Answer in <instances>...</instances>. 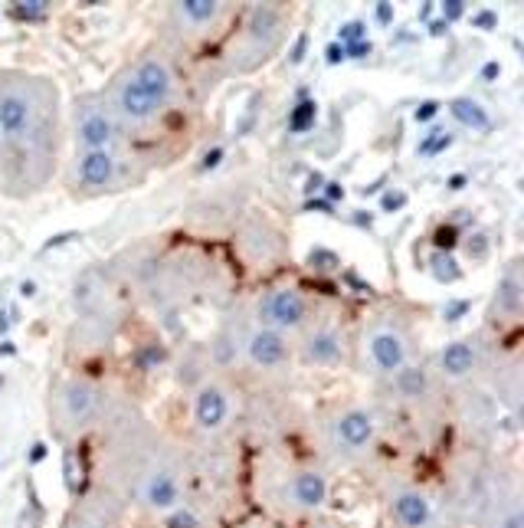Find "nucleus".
Instances as JSON below:
<instances>
[{"mask_svg": "<svg viewBox=\"0 0 524 528\" xmlns=\"http://www.w3.org/2000/svg\"><path fill=\"white\" fill-rule=\"evenodd\" d=\"M56 158V86L0 69V164L10 194L40 191Z\"/></svg>", "mask_w": 524, "mask_h": 528, "instance_id": "f257e3e1", "label": "nucleus"}, {"mask_svg": "<svg viewBox=\"0 0 524 528\" xmlns=\"http://www.w3.org/2000/svg\"><path fill=\"white\" fill-rule=\"evenodd\" d=\"M171 89H174L171 66L164 63L161 56H148V59H141L131 69L128 79H122V86L115 92V105L125 119L148 122L164 102L171 99Z\"/></svg>", "mask_w": 524, "mask_h": 528, "instance_id": "f03ea898", "label": "nucleus"}, {"mask_svg": "<svg viewBox=\"0 0 524 528\" xmlns=\"http://www.w3.org/2000/svg\"><path fill=\"white\" fill-rule=\"evenodd\" d=\"M102 394L95 384L89 381H66L56 394V414H59V427L63 430H76L86 427L95 410H99Z\"/></svg>", "mask_w": 524, "mask_h": 528, "instance_id": "7ed1b4c3", "label": "nucleus"}, {"mask_svg": "<svg viewBox=\"0 0 524 528\" xmlns=\"http://www.w3.org/2000/svg\"><path fill=\"white\" fill-rule=\"evenodd\" d=\"M138 496H141V502L154 512L181 509V476H177V469L167 463H151L145 473H141Z\"/></svg>", "mask_w": 524, "mask_h": 528, "instance_id": "20e7f679", "label": "nucleus"}, {"mask_svg": "<svg viewBox=\"0 0 524 528\" xmlns=\"http://www.w3.org/2000/svg\"><path fill=\"white\" fill-rule=\"evenodd\" d=\"M76 138L86 151H109L115 141V125H112L109 112L99 105H79L76 109Z\"/></svg>", "mask_w": 524, "mask_h": 528, "instance_id": "39448f33", "label": "nucleus"}, {"mask_svg": "<svg viewBox=\"0 0 524 528\" xmlns=\"http://www.w3.org/2000/svg\"><path fill=\"white\" fill-rule=\"evenodd\" d=\"M118 525H122L118 502L112 499L109 492H99V496H89V499H82L76 505L66 528H118Z\"/></svg>", "mask_w": 524, "mask_h": 528, "instance_id": "423d86ee", "label": "nucleus"}, {"mask_svg": "<svg viewBox=\"0 0 524 528\" xmlns=\"http://www.w3.org/2000/svg\"><path fill=\"white\" fill-rule=\"evenodd\" d=\"M393 515L403 528H433L436 515H433V502L429 496L420 489H397L393 492Z\"/></svg>", "mask_w": 524, "mask_h": 528, "instance_id": "0eeeda50", "label": "nucleus"}, {"mask_svg": "<svg viewBox=\"0 0 524 528\" xmlns=\"http://www.w3.org/2000/svg\"><path fill=\"white\" fill-rule=\"evenodd\" d=\"M259 315L269 322V325H276V332H279V328H295L305 319V299H302L295 289H279L262 302Z\"/></svg>", "mask_w": 524, "mask_h": 528, "instance_id": "6e6552de", "label": "nucleus"}, {"mask_svg": "<svg viewBox=\"0 0 524 528\" xmlns=\"http://www.w3.org/2000/svg\"><path fill=\"white\" fill-rule=\"evenodd\" d=\"M335 437L344 450H364L374 440V417L367 410H348L338 417Z\"/></svg>", "mask_w": 524, "mask_h": 528, "instance_id": "1a4fd4ad", "label": "nucleus"}, {"mask_svg": "<svg viewBox=\"0 0 524 528\" xmlns=\"http://www.w3.org/2000/svg\"><path fill=\"white\" fill-rule=\"evenodd\" d=\"M226 414H230V404H226V394L220 391L217 384H207L197 391V401H194V417H197L200 430H217L223 427Z\"/></svg>", "mask_w": 524, "mask_h": 528, "instance_id": "9d476101", "label": "nucleus"}, {"mask_svg": "<svg viewBox=\"0 0 524 528\" xmlns=\"http://www.w3.org/2000/svg\"><path fill=\"white\" fill-rule=\"evenodd\" d=\"M285 355H289V345H285L282 332H276V328H262V332H256L249 338V358H253L256 365L276 368L285 361Z\"/></svg>", "mask_w": 524, "mask_h": 528, "instance_id": "9b49d317", "label": "nucleus"}, {"mask_svg": "<svg viewBox=\"0 0 524 528\" xmlns=\"http://www.w3.org/2000/svg\"><path fill=\"white\" fill-rule=\"evenodd\" d=\"M79 181L82 187H109L115 181V158L112 151H86L79 158Z\"/></svg>", "mask_w": 524, "mask_h": 528, "instance_id": "f8f14e48", "label": "nucleus"}, {"mask_svg": "<svg viewBox=\"0 0 524 528\" xmlns=\"http://www.w3.org/2000/svg\"><path fill=\"white\" fill-rule=\"evenodd\" d=\"M292 499H295V505H302V509H318V505L328 499L325 476L315 473V469L299 473L295 479H292Z\"/></svg>", "mask_w": 524, "mask_h": 528, "instance_id": "ddd939ff", "label": "nucleus"}, {"mask_svg": "<svg viewBox=\"0 0 524 528\" xmlns=\"http://www.w3.org/2000/svg\"><path fill=\"white\" fill-rule=\"evenodd\" d=\"M371 355L384 371H400L403 368V358H407V345L403 338L393 335V332H377L371 338Z\"/></svg>", "mask_w": 524, "mask_h": 528, "instance_id": "4468645a", "label": "nucleus"}, {"mask_svg": "<svg viewBox=\"0 0 524 528\" xmlns=\"http://www.w3.org/2000/svg\"><path fill=\"white\" fill-rule=\"evenodd\" d=\"M443 371L452 374V378H462V374H469L475 368V351H472L469 341H452V345L443 348Z\"/></svg>", "mask_w": 524, "mask_h": 528, "instance_id": "2eb2a0df", "label": "nucleus"}, {"mask_svg": "<svg viewBox=\"0 0 524 528\" xmlns=\"http://www.w3.org/2000/svg\"><path fill=\"white\" fill-rule=\"evenodd\" d=\"M449 112H452V119L462 122V125L475 128V132H485V128L492 125L485 105H482V102H475V99H452Z\"/></svg>", "mask_w": 524, "mask_h": 528, "instance_id": "dca6fc26", "label": "nucleus"}, {"mask_svg": "<svg viewBox=\"0 0 524 528\" xmlns=\"http://www.w3.org/2000/svg\"><path fill=\"white\" fill-rule=\"evenodd\" d=\"M305 355L312 358V361H335L338 355H341V338L335 335V332H315V335L308 338V348Z\"/></svg>", "mask_w": 524, "mask_h": 528, "instance_id": "f3484780", "label": "nucleus"}, {"mask_svg": "<svg viewBox=\"0 0 524 528\" xmlns=\"http://www.w3.org/2000/svg\"><path fill=\"white\" fill-rule=\"evenodd\" d=\"M177 14H181L187 23H194V27H203V23L220 17V4L217 0H181V4H177Z\"/></svg>", "mask_w": 524, "mask_h": 528, "instance_id": "a211bd4d", "label": "nucleus"}, {"mask_svg": "<svg viewBox=\"0 0 524 528\" xmlns=\"http://www.w3.org/2000/svg\"><path fill=\"white\" fill-rule=\"evenodd\" d=\"M318 119V102L312 99H302L295 109L289 112V132H295V135H302V132H308V128L315 125Z\"/></svg>", "mask_w": 524, "mask_h": 528, "instance_id": "6ab92c4d", "label": "nucleus"}, {"mask_svg": "<svg viewBox=\"0 0 524 528\" xmlns=\"http://www.w3.org/2000/svg\"><path fill=\"white\" fill-rule=\"evenodd\" d=\"M279 27V14L272 7H256L253 17H249V37H266V33H272V30Z\"/></svg>", "mask_w": 524, "mask_h": 528, "instance_id": "aec40b11", "label": "nucleus"}, {"mask_svg": "<svg viewBox=\"0 0 524 528\" xmlns=\"http://www.w3.org/2000/svg\"><path fill=\"white\" fill-rule=\"evenodd\" d=\"M498 302H501V309L505 312H518V305H521V283H518L515 273H508L505 279H501V286H498Z\"/></svg>", "mask_w": 524, "mask_h": 528, "instance_id": "412c9836", "label": "nucleus"}, {"mask_svg": "<svg viewBox=\"0 0 524 528\" xmlns=\"http://www.w3.org/2000/svg\"><path fill=\"white\" fill-rule=\"evenodd\" d=\"M400 391L407 394V397H420L426 391V374L420 368H407V371H400Z\"/></svg>", "mask_w": 524, "mask_h": 528, "instance_id": "4be33fe9", "label": "nucleus"}, {"mask_svg": "<svg viewBox=\"0 0 524 528\" xmlns=\"http://www.w3.org/2000/svg\"><path fill=\"white\" fill-rule=\"evenodd\" d=\"M449 145H452L449 132H443V128H433V132H429V135L420 141V148H416V151H420V155H439V151H446Z\"/></svg>", "mask_w": 524, "mask_h": 528, "instance_id": "5701e85b", "label": "nucleus"}, {"mask_svg": "<svg viewBox=\"0 0 524 528\" xmlns=\"http://www.w3.org/2000/svg\"><path fill=\"white\" fill-rule=\"evenodd\" d=\"M433 273H436V279H443V283H456V279H459L456 259H452L449 253H439V250H436V256H433Z\"/></svg>", "mask_w": 524, "mask_h": 528, "instance_id": "b1692460", "label": "nucleus"}, {"mask_svg": "<svg viewBox=\"0 0 524 528\" xmlns=\"http://www.w3.org/2000/svg\"><path fill=\"white\" fill-rule=\"evenodd\" d=\"M338 40H341V46L364 43V40H367V23H364V20H348V23L338 30Z\"/></svg>", "mask_w": 524, "mask_h": 528, "instance_id": "393cba45", "label": "nucleus"}, {"mask_svg": "<svg viewBox=\"0 0 524 528\" xmlns=\"http://www.w3.org/2000/svg\"><path fill=\"white\" fill-rule=\"evenodd\" d=\"M46 10H50V4H46V0H20L17 7H14V17H20V20H43Z\"/></svg>", "mask_w": 524, "mask_h": 528, "instance_id": "a878e982", "label": "nucleus"}, {"mask_svg": "<svg viewBox=\"0 0 524 528\" xmlns=\"http://www.w3.org/2000/svg\"><path fill=\"white\" fill-rule=\"evenodd\" d=\"M167 528H197V515L190 509H174L171 519H167Z\"/></svg>", "mask_w": 524, "mask_h": 528, "instance_id": "bb28decb", "label": "nucleus"}, {"mask_svg": "<svg viewBox=\"0 0 524 528\" xmlns=\"http://www.w3.org/2000/svg\"><path fill=\"white\" fill-rule=\"evenodd\" d=\"M308 263L318 266V269H335V266H338V256L328 253V250H312V253H308Z\"/></svg>", "mask_w": 524, "mask_h": 528, "instance_id": "cd10ccee", "label": "nucleus"}, {"mask_svg": "<svg viewBox=\"0 0 524 528\" xmlns=\"http://www.w3.org/2000/svg\"><path fill=\"white\" fill-rule=\"evenodd\" d=\"M161 358H164V348L148 345L145 351H138V368H151V365H158Z\"/></svg>", "mask_w": 524, "mask_h": 528, "instance_id": "c85d7f7f", "label": "nucleus"}, {"mask_svg": "<svg viewBox=\"0 0 524 528\" xmlns=\"http://www.w3.org/2000/svg\"><path fill=\"white\" fill-rule=\"evenodd\" d=\"M452 246H456V227H443L436 233V250H439V253H449Z\"/></svg>", "mask_w": 524, "mask_h": 528, "instance_id": "c756f323", "label": "nucleus"}, {"mask_svg": "<svg viewBox=\"0 0 524 528\" xmlns=\"http://www.w3.org/2000/svg\"><path fill=\"white\" fill-rule=\"evenodd\" d=\"M436 115H439V102H423V105H420V109L413 112V119L416 122H429V119H436Z\"/></svg>", "mask_w": 524, "mask_h": 528, "instance_id": "7c9ffc66", "label": "nucleus"}, {"mask_svg": "<svg viewBox=\"0 0 524 528\" xmlns=\"http://www.w3.org/2000/svg\"><path fill=\"white\" fill-rule=\"evenodd\" d=\"M374 46L371 40H364V43H354V46H344V56H351V59H364V56H371Z\"/></svg>", "mask_w": 524, "mask_h": 528, "instance_id": "2f4dec72", "label": "nucleus"}, {"mask_svg": "<svg viewBox=\"0 0 524 528\" xmlns=\"http://www.w3.org/2000/svg\"><path fill=\"white\" fill-rule=\"evenodd\" d=\"M462 14H465V4H462V0H446V4H443L446 23H449V20H459Z\"/></svg>", "mask_w": 524, "mask_h": 528, "instance_id": "473e14b6", "label": "nucleus"}, {"mask_svg": "<svg viewBox=\"0 0 524 528\" xmlns=\"http://www.w3.org/2000/svg\"><path fill=\"white\" fill-rule=\"evenodd\" d=\"M475 27H482V30H492L498 23V14H492V10H482V14H475V20H472Z\"/></svg>", "mask_w": 524, "mask_h": 528, "instance_id": "72a5a7b5", "label": "nucleus"}, {"mask_svg": "<svg viewBox=\"0 0 524 528\" xmlns=\"http://www.w3.org/2000/svg\"><path fill=\"white\" fill-rule=\"evenodd\" d=\"M407 204V194H384V210H400Z\"/></svg>", "mask_w": 524, "mask_h": 528, "instance_id": "f704fd0d", "label": "nucleus"}, {"mask_svg": "<svg viewBox=\"0 0 524 528\" xmlns=\"http://www.w3.org/2000/svg\"><path fill=\"white\" fill-rule=\"evenodd\" d=\"M325 59H328L331 66L341 63V59H348V56H344V46H341V43H331V46L325 50Z\"/></svg>", "mask_w": 524, "mask_h": 528, "instance_id": "c9c22d12", "label": "nucleus"}, {"mask_svg": "<svg viewBox=\"0 0 524 528\" xmlns=\"http://www.w3.org/2000/svg\"><path fill=\"white\" fill-rule=\"evenodd\" d=\"M305 46H308V37L302 33V37L295 40V50H292V63H302V59H305Z\"/></svg>", "mask_w": 524, "mask_h": 528, "instance_id": "e433bc0d", "label": "nucleus"}, {"mask_svg": "<svg viewBox=\"0 0 524 528\" xmlns=\"http://www.w3.org/2000/svg\"><path fill=\"white\" fill-rule=\"evenodd\" d=\"M220 158H223V148H213V151H207V155H203V171H210V168H217Z\"/></svg>", "mask_w": 524, "mask_h": 528, "instance_id": "4c0bfd02", "label": "nucleus"}, {"mask_svg": "<svg viewBox=\"0 0 524 528\" xmlns=\"http://www.w3.org/2000/svg\"><path fill=\"white\" fill-rule=\"evenodd\" d=\"M321 187H325V178H321V174H312L305 184V194H318Z\"/></svg>", "mask_w": 524, "mask_h": 528, "instance_id": "58836bf2", "label": "nucleus"}, {"mask_svg": "<svg viewBox=\"0 0 524 528\" xmlns=\"http://www.w3.org/2000/svg\"><path fill=\"white\" fill-rule=\"evenodd\" d=\"M325 194H328V204H331V201H338V197H344V187L338 181H331V184H325Z\"/></svg>", "mask_w": 524, "mask_h": 528, "instance_id": "ea45409f", "label": "nucleus"}, {"mask_svg": "<svg viewBox=\"0 0 524 528\" xmlns=\"http://www.w3.org/2000/svg\"><path fill=\"white\" fill-rule=\"evenodd\" d=\"M377 20L380 23H390L393 20V7L390 4H377Z\"/></svg>", "mask_w": 524, "mask_h": 528, "instance_id": "a19ab883", "label": "nucleus"}, {"mask_svg": "<svg viewBox=\"0 0 524 528\" xmlns=\"http://www.w3.org/2000/svg\"><path fill=\"white\" fill-rule=\"evenodd\" d=\"M498 73H501V66H498V63H488L485 69H482V76H485V79H495Z\"/></svg>", "mask_w": 524, "mask_h": 528, "instance_id": "79ce46f5", "label": "nucleus"}, {"mask_svg": "<svg viewBox=\"0 0 524 528\" xmlns=\"http://www.w3.org/2000/svg\"><path fill=\"white\" fill-rule=\"evenodd\" d=\"M308 210H325V214H331V204L328 201H308Z\"/></svg>", "mask_w": 524, "mask_h": 528, "instance_id": "37998d69", "label": "nucleus"}, {"mask_svg": "<svg viewBox=\"0 0 524 528\" xmlns=\"http://www.w3.org/2000/svg\"><path fill=\"white\" fill-rule=\"evenodd\" d=\"M33 292H37V286H33V283H23V286H20V296H27V299L33 296Z\"/></svg>", "mask_w": 524, "mask_h": 528, "instance_id": "c03bdc74", "label": "nucleus"}, {"mask_svg": "<svg viewBox=\"0 0 524 528\" xmlns=\"http://www.w3.org/2000/svg\"><path fill=\"white\" fill-rule=\"evenodd\" d=\"M446 27H449V23H446V20H436V23H433V33H443Z\"/></svg>", "mask_w": 524, "mask_h": 528, "instance_id": "a18cd8bd", "label": "nucleus"}, {"mask_svg": "<svg viewBox=\"0 0 524 528\" xmlns=\"http://www.w3.org/2000/svg\"><path fill=\"white\" fill-rule=\"evenodd\" d=\"M0 355H14V345H10V341H4V345H0Z\"/></svg>", "mask_w": 524, "mask_h": 528, "instance_id": "49530a36", "label": "nucleus"}, {"mask_svg": "<svg viewBox=\"0 0 524 528\" xmlns=\"http://www.w3.org/2000/svg\"><path fill=\"white\" fill-rule=\"evenodd\" d=\"M0 332H7V315L0 312Z\"/></svg>", "mask_w": 524, "mask_h": 528, "instance_id": "de8ad7c7", "label": "nucleus"}]
</instances>
